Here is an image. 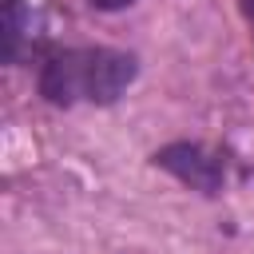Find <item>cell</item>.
<instances>
[{
    "mask_svg": "<svg viewBox=\"0 0 254 254\" xmlns=\"http://www.w3.org/2000/svg\"><path fill=\"white\" fill-rule=\"evenodd\" d=\"M139 75V56L123 48H64L52 52L40 67V95L52 107L95 103L111 107Z\"/></svg>",
    "mask_w": 254,
    "mask_h": 254,
    "instance_id": "6da1fadb",
    "label": "cell"
},
{
    "mask_svg": "<svg viewBox=\"0 0 254 254\" xmlns=\"http://www.w3.org/2000/svg\"><path fill=\"white\" fill-rule=\"evenodd\" d=\"M155 167H163L167 175H175L183 187H190L198 194H222V187H226V155H218L202 143H190V139L159 147Z\"/></svg>",
    "mask_w": 254,
    "mask_h": 254,
    "instance_id": "7a4b0ae2",
    "label": "cell"
},
{
    "mask_svg": "<svg viewBox=\"0 0 254 254\" xmlns=\"http://www.w3.org/2000/svg\"><path fill=\"white\" fill-rule=\"evenodd\" d=\"M36 44V8L28 0H0V56L20 64Z\"/></svg>",
    "mask_w": 254,
    "mask_h": 254,
    "instance_id": "3957f363",
    "label": "cell"
},
{
    "mask_svg": "<svg viewBox=\"0 0 254 254\" xmlns=\"http://www.w3.org/2000/svg\"><path fill=\"white\" fill-rule=\"evenodd\" d=\"M91 8H99V12H123V8H131L135 0H87Z\"/></svg>",
    "mask_w": 254,
    "mask_h": 254,
    "instance_id": "277c9868",
    "label": "cell"
},
{
    "mask_svg": "<svg viewBox=\"0 0 254 254\" xmlns=\"http://www.w3.org/2000/svg\"><path fill=\"white\" fill-rule=\"evenodd\" d=\"M242 12H246V20H250V28H254V0H242Z\"/></svg>",
    "mask_w": 254,
    "mask_h": 254,
    "instance_id": "5b68a950",
    "label": "cell"
}]
</instances>
